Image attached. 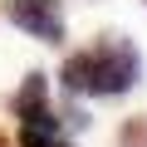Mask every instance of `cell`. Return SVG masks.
Instances as JSON below:
<instances>
[{
  "label": "cell",
  "mask_w": 147,
  "mask_h": 147,
  "mask_svg": "<svg viewBox=\"0 0 147 147\" xmlns=\"http://www.w3.org/2000/svg\"><path fill=\"white\" fill-rule=\"evenodd\" d=\"M137 79H142V54H137V44L123 39V34H103L93 49L64 59V88H69V93L118 98V93H127Z\"/></svg>",
  "instance_id": "cell-1"
},
{
  "label": "cell",
  "mask_w": 147,
  "mask_h": 147,
  "mask_svg": "<svg viewBox=\"0 0 147 147\" xmlns=\"http://www.w3.org/2000/svg\"><path fill=\"white\" fill-rule=\"evenodd\" d=\"M5 10H10V20L25 34L44 39V44H59L64 39V10H59V0H10Z\"/></svg>",
  "instance_id": "cell-2"
},
{
  "label": "cell",
  "mask_w": 147,
  "mask_h": 147,
  "mask_svg": "<svg viewBox=\"0 0 147 147\" xmlns=\"http://www.w3.org/2000/svg\"><path fill=\"white\" fill-rule=\"evenodd\" d=\"M15 113L25 123H39V127H54V113H49V84L44 74H25V84L15 93Z\"/></svg>",
  "instance_id": "cell-3"
},
{
  "label": "cell",
  "mask_w": 147,
  "mask_h": 147,
  "mask_svg": "<svg viewBox=\"0 0 147 147\" xmlns=\"http://www.w3.org/2000/svg\"><path fill=\"white\" fill-rule=\"evenodd\" d=\"M20 147H64V142L54 137V127H39V123H25V132H20Z\"/></svg>",
  "instance_id": "cell-4"
},
{
  "label": "cell",
  "mask_w": 147,
  "mask_h": 147,
  "mask_svg": "<svg viewBox=\"0 0 147 147\" xmlns=\"http://www.w3.org/2000/svg\"><path fill=\"white\" fill-rule=\"evenodd\" d=\"M118 147H147V118H127L118 132Z\"/></svg>",
  "instance_id": "cell-5"
},
{
  "label": "cell",
  "mask_w": 147,
  "mask_h": 147,
  "mask_svg": "<svg viewBox=\"0 0 147 147\" xmlns=\"http://www.w3.org/2000/svg\"><path fill=\"white\" fill-rule=\"evenodd\" d=\"M0 147H10V142H5V137H0Z\"/></svg>",
  "instance_id": "cell-6"
}]
</instances>
